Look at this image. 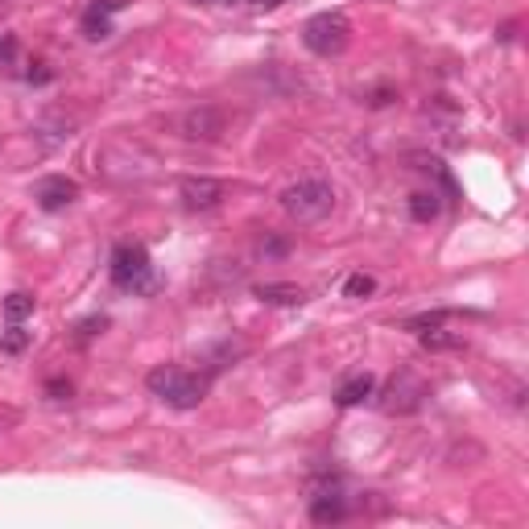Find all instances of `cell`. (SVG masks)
Here are the masks:
<instances>
[{"label":"cell","instance_id":"7a4b0ae2","mask_svg":"<svg viewBox=\"0 0 529 529\" xmlns=\"http://www.w3.org/2000/svg\"><path fill=\"white\" fill-rule=\"evenodd\" d=\"M281 211L290 215L294 224H318L335 211V187L327 178H303V182L281 190Z\"/></svg>","mask_w":529,"mask_h":529},{"label":"cell","instance_id":"603a6c76","mask_svg":"<svg viewBox=\"0 0 529 529\" xmlns=\"http://www.w3.org/2000/svg\"><path fill=\"white\" fill-rule=\"evenodd\" d=\"M393 100H397V91H393V88H377V91H372V100H368V104H372V108H389Z\"/></svg>","mask_w":529,"mask_h":529},{"label":"cell","instance_id":"7402d4cb","mask_svg":"<svg viewBox=\"0 0 529 529\" xmlns=\"http://www.w3.org/2000/svg\"><path fill=\"white\" fill-rule=\"evenodd\" d=\"M46 393H50L54 402H66V397H71V393H75V389H71V380H63V377H58V380H50V385H46Z\"/></svg>","mask_w":529,"mask_h":529},{"label":"cell","instance_id":"52a82bcc","mask_svg":"<svg viewBox=\"0 0 529 529\" xmlns=\"http://www.w3.org/2000/svg\"><path fill=\"white\" fill-rule=\"evenodd\" d=\"M178 195H182L187 211H211V207L224 203V182L219 178H182Z\"/></svg>","mask_w":529,"mask_h":529},{"label":"cell","instance_id":"ac0fdd59","mask_svg":"<svg viewBox=\"0 0 529 529\" xmlns=\"http://www.w3.org/2000/svg\"><path fill=\"white\" fill-rule=\"evenodd\" d=\"M372 290H377V281L368 278V273H352V278L343 281V294H348V298H368Z\"/></svg>","mask_w":529,"mask_h":529},{"label":"cell","instance_id":"ba28073f","mask_svg":"<svg viewBox=\"0 0 529 529\" xmlns=\"http://www.w3.org/2000/svg\"><path fill=\"white\" fill-rule=\"evenodd\" d=\"M34 199H38L42 211H63V207H71V203L79 199V182L75 178H63V174H50L38 182Z\"/></svg>","mask_w":529,"mask_h":529},{"label":"cell","instance_id":"6da1fadb","mask_svg":"<svg viewBox=\"0 0 529 529\" xmlns=\"http://www.w3.org/2000/svg\"><path fill=\"white\" fill-rule=\"evenodd\" d=\"M153 397H162L165 405H174V410H195V405L207 397L211 389V377L207 372H187V368H174V364H157L145 377Z\"/></svg>","mask_w":529,"mask_h":529},{"label":"cell","instance_id":"3957f363","mask_svg":"<svg viewBox=\"0 0 529 529\" xmlns=\"http://www.w3.org/2000/svg\"><path fill=\"white\" fill-rule=\"evenodd\" d=\"M112 286L133 294H153L157 290V278H153V264L145 244H116L112 252Z\"/></svg>","mask_w":529,"mask_h":529},{"label":"cell","instance_id":"d6986e66","mask_svg":"<svg viewBox=\"0 0 529 529\" xmlns=\"http://www.w3.org/2000/svg\"><path fill=\"white\" fill-rule=\"evenodd\" d=\"M447 318H451V310H426V315L405 318V327H410V331H426V327H439V323H447Z\"/></svg>","mask_w":529,"mask_h":529},{"label":"cell","instance_id":"ffe728a7","mask_svg":"<svg viewBox=\"0 0 529 529\" xmlns=\"http://www.w3.org/2000/svg\"><path fill=\"white\" fill-rule=\"evenodd\" d=\"M286 252H290V244H286L281 236H264L261 240V257H286Z\"/></svg>","mask_w":529,"mask_h":529},{"label":"cell","instance_id":"5b68a950","mask_svg":"<svg viewBox=\"0 0 529 529\" xmlns=\"http://www.w3.org/2000/svg\"><path fill=\"white\" fill-rule=\"evenodd\" d=\"M426 385L410 372V368H402L397 377H389V385L380 389V410L385 414H393V418H405V414H418L422 410V402H426Z\"/></svg>","mask_w":529,"mask_h":529},{"label":"cell","instance_id":"277c9868","mask_svg":"<svg viewBox=\"0 0 529 529\" xmlns=\"http://www.w3.org/2000/svg\"><path fill=\"white\" fill-rule=\"evenodd\" d=\"M303 42H306V50L318 54V58H335V54L348 50L352 26H348L343 13H318L303 26Z\"/></svg>","mask_w":529,"mask_h":529},{"label":"cell","instance_id":"4fadbf2b","mask_svg":"<svg viewBox=\"0 0 529 529\" xmlns=\"http://www.w3.org/2000/svg\"><path fill=\"white\" fill-rule=\"evenodd\" d=\"M372 389H377V380L368 377V372H360V377L343 380V389L335 393V402H340V410H352V405L368 402V397H372Z\"/></svg>","mask_w":529,"mask_h":529},{"label":"cell","instance_id":"484cf974","mask_svg":"<svg viewBox=\"0 0 529 529\" xmlns=\"http://www.w3.org/2000/svg\"><path fill=\"white\" fill-rule=\"evenodd\" d=\"M4 9H9V0H0V13H4Z\"/></svg>","mask_w":529,"mask_h":529},{"label":"cell","instance_id":"44dd1931","mask_svg":"<svg viewBox=\"0 0 529 529\" xmlns=\"http://www.w3.org/2000/svg\"><path fill=\"white\" fill-rule=\"evenodd\" d=\"M0 63H4V66L17 63V38H13V34H0Z\"/></svg>","mask_w":529,"mask_h":529},{"label":"cell","instance_id":"2e32d148","mask_svg":"<svg viewBox=\"0 0 529 529\" xmlns=\"http://www.w3.org/2000/svg\"><path fill=\"white\" fill-rule=\"evenodd\" d=\"M104 327H108V318H104V315L83 318V323L75 327V343H79V348H88V343L96 340V335H104Z\"/></svg>","mask_w":529,"mask_h":529},{"label":"cell","instance_id":"9c48e42d","mask_svg":"<svg viewBox=\"0 0 529 529\" xmlns=\"http://www.w3.org/2000/svg\"><path fill=\"white\" fill-rule=\"evenodd\" d=\"M348 513H352V509H348V496H343L340 488H323L315 501H310V521H315V525H335V521H343Z\"/></svg>","mask_w":529,"mask_h":529},{"label":"cell","instance_id":"8992f818","mask_svg":"<svg viewBox=\"0 0 529 529\" xmlns=\"http://www.w3.org/2000/svg\"><path fill=\"white\" fill-rule=\"evenodd\" d=\"M178 128H182V137L187 141H219L227 133V112L224 108H215V104H199V108H190V112H182V120H178Z\"/></svg>","mask_w":529,"mask_h":529},{"label":"cell","instance_id":"e0dca14e","mask_svg":"<svg viewBox=\"0 0 529 529\" xmlns=\"http://www.w3.org/2000/svg\"><path fill=\"white\" fill-rule=\"evenodd\" d=\"M26 348H29V331L9 327L4 335H0V352H4V356H21Z\"/></svg>","mask_w":529,"mask_h":529},{"label":"cell","instance_id":"5bb4252c","mask_svg":"<svg viewBox=\"0 0 529 529\" xmlns=\"http://www.w3.org/2000/svg\"><path fill=\"white\" fill-rule=\"evenodd\" d=\"M439 211H442V199L434 190H414V195H410V215H414L418 224H434Z\"/></svg>","mask_w":529,"mask_h":529},{"label":"cell","instance_id":"9a60e30c","mask_svg":"<svg viewBox=\"0 0 529 529\" xmlns=\"http://www.w3.org/2000/svg\"><path fill=\"white\" fill-rule=\"evenodd\" d=\"M34 306H38V298H34V294L17 290V294H9V298H4V315L13 318V323H21L26 315H34Z\"/></svg>","mask_w":529,"mask_h":529},{"label":"cell","instance_id":"30bf717a","mask_svg":"<svg viewBox=\"0 0 529 529\" xmlns=\"http://www.w3.org/2000/svg\"><path fill=\"white\" fill-rule=\"evenodd\" d=\"M125 0H91L88 13H83V38L88 42H104L108 34H112V26H108V13H116Z\"/></svg>","mask_w":529,"mask_h":529},{"label":"cell","instance_id":"d4e9b609","mask_svg":"<svg viewBox=\"0 0 529 529\" xmlns=\"http://www.w3.org/2000/svg\"><path fill=\"white\" fill-rule=\"evenodd\" d=\"M513 21H509V26H501V34H496V42H513Z\"/></svg>","mask_w":529,"mask_h":529},{"label":"cell","instance_id":"cb8c5ba5","mask_svg":"<svg viewBox=\"0 0 529 529\" xmlns=\"http://www.w3.org/2000/svg\"><path fill=\"white\" fill-rule=\"evenodd\" d=\"M50 79H54L50 66H46V63H34V71H29V83H38V88H42V83H50Z\"/></svg>","mask_w":529,"mask_h":529},{"label":"cell","instance_id":"7c38bea8","mask_svg":"<svg viewBox=\"0 0 529 529\" xmlns=\"http://www.w3.org/2000/svg\"><path fill=\"white\" fill-rule=\"evenodd\" d=\"M418 340H422V348L426 352H455V348H464V331H447L439 323V327H426V331H418Z\"/></svg>","mask_w":529,"mask_h":529},{"label":"cell","instance_id":"8fae6325","mask_svg":"<svg viewBox=\"0 0 529 529\" xmlns=\"http://www.w3.org/2000/svg\"><path fill=\"white\" fill-rule=\"evenodd\" d=\"M252 294H257L264 306H303L306 303V290L303 286H290V281H264V286H257Z\"/></svg>","mask_w":529,"mask_h":529}]
</instances>
